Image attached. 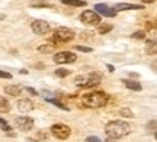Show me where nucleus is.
Here are the masks:
<instances>
[{
  "mask_svg": "<svg viewBox=\"0 0 157 142\" xmlns=\"http://www.w3.org/2000/svg\"><path fill=\"white\" fill-rule=\"evenodd\" d=\"M109 31H112V25H109V23H101L99 26H98V32L99 34H108Z\"/></svg>",
  "mask_w": 157,
  "mask_h": 142,
  "instance_id": "nucleus-19",
  "label": "nucleus"
},
{
  "mask_svg": "<svg viewBox=\"0 0 157 142\" xmlns=\"http://www.w3.org/2000/svg\"><path fill=\"white\" fill-rule=\"evenodd\" d=\"M47 102H50V103H52V104H56L57 107L63 109V110H68L67 106H64V104H63L61 102H58V100H56V99H47Z\"/></svg>",
  "mask_w": 157,
  "mask_h": 142,
  "instance_id": "nucleus-20",
  "label": "nucleus"
},
{
  "mask_svg": "<svg viewBox=\"0 0 157 142\" xmlns=\"http://www.w3.org/2000/svg\"><path fill=\"white\" fill-rule=\"evenodd\" d=\"M54 49H56V45H52V44H45V45L38 46V51L42 54H51V52H54Z\"/></svg>",
  "mask_w": 157,
  "mask_h": 142,
  "instance_id": "nucleus-17",
  "label": "nucleus"
},
{
  "mask_svg": "<svg viewBox=\"0 0 157 142\" xmlns=\"http://www.w3.org/2000/svg\"><path fill=\"white\" fill-rule=\"evenodd\" d=\"M0 128L3 129V131H10V126L6 123V120H3L2 118H0Z\"/></svg>",
  "mask_w": 157,
  "mask_h": 142,
  "instance_id": "nucleus-22",
  "label": "nucleus"
},
{
  "mask_svg": "<svg viewBox=\"0 0 157 142\" xmlns=\"http://www.w3.org/2000/svg\"><path fill=\"white\" fill-rule=\"evenodd\" d=\"M31 26H32V31H34L36 35H47L51 31L50 23L47 22V20H42V19H36V20H34Z\"/></svg>",
  "mask_w": 157,
  "mask_h": 142,
  "instance_id": "nucleus-7",
  "label": "nucleus"
},
{
  "mask_svg": "<svg viewBox=\"0 0 157 142\" xmlns=\"http://www.w3.org/2000/svg\"><path fill=\"white\" fill-rule=\"evenodd\" d=\"M51 133L57 138V139H67L71 133V129L64 123H56L51 126Z\"/></svg>",
  "mask_w": 157,
  "mask_h": 142,
  "instance_id": "nucleus-5",
  "label": "nucleus"
},
{
  "mask_svg": "<svg viewBox=\"0 0 157 142\" xmlns=\"http://www.w3.org/2000/svg\"><path fill=\"white\" fill-rule=\"evenodd\" d=\"M143 9V6L140 5H128V3H119V5H115L113 10L115 12H121V10H140Z\"/></svg>",
  "mask_w": 157,
  "mask_h": 142,
  "instance_id": "nucleus-12",
  "label": "nucleus"
},
{
  "mask_svg": "<svg viewBox=\"0 0 157 142\" xmlns=\"http://www.w3.org/2000/svg\"><path fill=\"white\" fill-rule=\"evenodd\" d=\"M0 78H7V80H10V78H12V74H10V73H6V71H0Z\"/></svg>",
  "mask_w": 157,
  "mask_h": 142,
  "instance_id": "nucleus-25",
  "label": "nucleus"
},
{
  "mask_svg": "<svg viewBox=\"0 0 157 142\" xmlns=\"http://www.w3.org/2000/svg\"><path fill=\"white\" fill-rule=\"evenodd\" d=\"M16 106H17V110H19V112L26 113V112H31V110L34 109V103L31 102L29 99H21V100H17Z\"/></svg>",
  "mask_w": 157,
  "mask_h": 142,
  "instance_id": "nucleus-10",
  "label": "nucleus"
},
{
  "mask_svg": "<svg viewBox=\"0 0 157 142\" xmlns=\"http://www.w3.org/2000/svg\"><path fill=\"white\" fill-rule=\"evenodd\" d=\"M146 52L148 55H154L157 54V41L150 39L146 42Z\"/></svg>",
  "mask_w": 157,
  "mask_h": 142,
  "instance_id": "nucleus-14",
  "label": "nucleus"
},
{
  "mask_svg": "<svg viewBox=\"0 0 157 142\" xmlns=\"http://www.w3.org/2000/svg\"><path fill=\"white\" fill-rule=\"evenodd\" d=\"M141 2H144V3H154L156 0H141Z\"/></svg>",
  "mask_w": 157,
  "mask_h": 142,
  "instance_id": "nucleus-30",
  "label": "nucleus"
},
{
  "mask_svg": "<svg viewBox=\"0 0 157 142\" xmlns=\"http://www.w3.org/2000/svg\"><path fill=\"white\" fill-rule=\"evenodd\" d=\"M106 142H115V141H113V139H111V138H109V139H108Z\"/></svg>",
  "mask_w": 157,
  "mask_h": 142,
  "instance_id": "nucleus-31",
  "label": "nucleus"
},
{
  "mask_svg": "<svg viewBox=\"0 0 157 142\" xmlns=\"http://www.w3.org/2000/svg\"><path fill=\"white\" fill-rule=\"evenodd\" d=\"M80 20L83 23H86V25H99L101 23V16L93 10H86L82 13Z\"/></svg>",
  "mask_w": 157,
  "mask_h": 142,
  "instance_id": "nucleus-8",
  "label": "nucleus"
},
{
  "mask_svg": "<svg viewBox=\"0 0 157 142\" xmlns=\"http://www.w3.org/2000/svg\"><path fill=\"white\" fill-rule=\"evenodd\" d=\"M131 128L127 122L124 120H112L109 122L105 128V133H106L108 138L111 139H119V138H124L125 135H128Z\"/></svg>",
  "mask_w": 157,
  "mask_h": 142,
  "instance_id": "nucleus-1",
  "label": "nucleus"
},
{
  "mask_svg": "<svg viewBox=\"0 0 157 142\" xmlns=\"http://www.w3.org/2000/svg\"><path fill=\"white\" fill-rule=\"evenodd\" d=\"M16 126L21 129V131L26 132V131H31L34 128V119L32 118H28V116H23V118H17L15 120Z\"/></svg>",
  "mask_w": 157,
  "mask_h": 142,
  "instance_id": "nucleus-9",
  "label": "nucleus"
},
{
  "mask_svg": "<svg viewBox=\"0 0 157 142\" xmlns=\"http://www.w3.org/2000/svg\"><path fill=\"white\" fill-rule=\"evenodd\" d=\"M86 142H102V141L98 137H89L87 139H86Z\"/></svg>",
  "mask_w": 157,
  "mask_h": 142,
  "instance_id": "nucleus-28",
  "label": "nucleus"
},
{
  "mask_svg": "<svg viewBox=\"0 0 157 142\" xmlns=\"http://www.w3.org/2000/svg\"><path fill=\"white\" fill-rule=\"evenodd\" d=\"M74 38V32L68 28H57L52 34L51 41L57 42V44H63V42H70Z\"/></svg>",
  "mask_w": 157,
  "mask_h": 142,
  "instance_id": "nucleus-4",
  "label": "nucleus"
},
{
  "mask_svg": "<svg viewBox=\"0 0 157 142\" xmlns=\"http://www.w3.org/2000/svg\"><path fill=\"white\" fill-rule=\"evenodd\" d=\"M22 90H23L22 86H15V84H12V86H6V87H5V93H6V94H9V96H13V97L19 96Z\"/></svg>",
  "mask_w": 157,
  "mask_h": 142,
  "instance_id": "nucleus-13",
  "label": "nucleus"
},
{
  "mask_svg": "<svg viewBox=\"0 0 157 142\" xmlns=\"http://www.w3.org/2000/svg\"><path fill=\"white\" fill-rule=\"evenodd\" d=\"M134 39H144V36H146V34L144 32H135V34L131 35Z\"/></svg>",
  "mask_w": 157,
  "mask_h": 142,
  "instance_id": "nucleus-23",
  "label": "nucleus"
},
{
  "mask_svg": "<svg viewBox=\"0 0 157 142\" xmlns=\"http://www.w3.org/2000/svg\"><path fill=\"white\" fill-rule=\"evenodd\" d=\"M26 91H28L29 94H32V96H38V91L34 90L32 87H26Z\"/></svg>",
  "mask_w": 157,
  "mask_h": 142,
  "instance_id": "nucleus-27",
  "label": "nucleus"
},
{
  "mask_svg": "<svg viewBox=\"0 0 157 142\" xmlns=\"http://www.w3.org/2000/svg\"><path fill=\"white\" fill-rule=\"evenodd\" d=\"M108 70H109L111 73H113V71H115V68H113V65H111V64H108Z\"/></svg>",
  "mask_w": 157,
  "mask_h": 142,
  "instance_id": "nucleus-29",
  "label": "nucleus"
},
{
  "mask_svg": "<svg viewBox=\"0 0 157 142\" xmlns=\"http://www.w3.org/2000/svg\"><path fill=\"white\" fill-rule=\"evenodd\" d=\"M68 74H70V71L68 70H66V68H58V70H56V75L57 77H67Z\"/></svg>",
  "mask_w": 157,
  "mask_h": 142,
  "instance_id": "nucleus-21",
  "label": "nucleus"
},
{
  "mask_svg": "<svg viewBox=\"0 0 157 142\" xmlns=\"http://www.w3.org/2000/svg\"><path fill=\"white\" fill-rule=\"evenodd\" d=\"M156 139H157V132H156Z\"/></svg>",
  "mask_w": 157,
  "mask_h": 142,
  "instance_id": "nucleus-32",
  "label": "nucleus"
},
{
  "mask_svg": "<svg viewBox=\"0 0 157 142\" xmlns=\"http://www.w3.org/2000/svg\"><path fill=\"white\" fill-rule=\"evenodd\" d=\"M78 51H83V52H92V48H89V46H82V45H77L76 46Z\"/></svg>",
  "mask_w": 157,
  "mask_h": 142,
  "instance_id": "nucleus-26",
  "label": "nucleus"
},
{
  "mask_svg": "<svg viewBox=\"0 0 157 142\" xmlns=\"http://www.w3.org/2000/svg\"><path fill=\"white\" fill-rule=\"evenodd\" d=\"M9 110H10V103L5 97L0 96V113H7Z\"/></svg>",
  "mask_w": 157,
  "mask_h": 142,
  "instance_id": "nucleus-15",
  "label": "nucleus"
},
{
  "mask_svg": "<svg viewBox=\"0 0 157 142\" xmlns=\"http://www.w3.org/2000/svg\"><path fill=\"white\" fill-rule=\"evenodd\" d=\"M61 3L67 6H77V7L86 6V2H82V0H61Z\"/></svg>",
  "mask_w": 157,
  "mask_h": 142,
  "instance_id": "nucleus-18",
  "label": "nucleus"
},
{
  "mask_svg": "<svg viewBox=\"0 0 157 142\" xmlns=\"http://www.w3.org/2000/svg\"><path fill=\"white\" fill-rule=\"evenodd\" d=\"M124 84L128 87L129 90H135V91H140L141 90V84L137 83V81H131V80H124Z\"/></svg>",
  "mask_w": 157,
  "mask_h": 142,
  "instance_id": "nucleus-16",
  "label": "nucleus"
},
{
  "mask_svg": "<svg viewBox=\"0 0 157 142\" xmlns=\"http://www.w3.org/2000/svg\"><path fill=\"white\" fill-rule=\"evenodd\" d=\"M77 60L76 54L73 52H68V51H63V52H58L54 55V63L56 64H71Z\"/></svg>",
  "mask_w": 157,
  "mask_h": 142,
  "instance_id": "nucleus-6",
  "label": "nucleus"
},
{
  "mask_svg": "<svg viewBox=\"0 0 157 142\" xmlns=\"http://www.w3.org/2000/svg\"><path fill=\"white\" fill-rule=\"evenodd\" d=\"M82 103L86 107H90V109L103 107L108 103V94L105 91H90V93L83 94Z\"/></svg>",
  "mask_w": 157,
  "mask_h": 142,
  "instance_id": "nucleus-2",
  "label": "nucleus"
},
{
  "mask_svg": "<svg viewBox=\"0 0 157 142\" xmlns=\"http://www.w3.org/2000/svg\"><path fill=\"white\" fill-rule=\"evenodd\" d=\"M102 80V75L99 73H87V74H82V75H78L76 77V84L78 87H83V89H89V87H95L101 83Z\"/></svg>",
  "mask_w": 157,
  "mask_h": 142,
  "instance_id": "nucleus-3",
  "label": "nucleus"
},
{
  "mask_svg": "<svg viewBox=\"0 0 157 142\" xmlns=\"http://www.w3.org/2000/svg\"><path fill=\"white\" fill-rule=\"evenodd\" d=\"M121 115H122V116H127V118H132V113H131L129 109H122V110H121Z\"/></svg>",
  "mask_w": 157,
  "mask_h": 142,
  "instance_id": "nucleus-24",
  "label": "nucleus"
},
{
  "mask_svg": "<svg viewBox=\"0 0 157 142\" xmlns=\"http://www.w3.org/2000/svg\"><path fill=\"white\" fill-rule=\"evenodd\" d=\"M95 10L99 12L101 15H103V16H106V17H113L117 15V12L113 10V7H108L106 5H96Z\"/></svg>",
  "mask_w": 157,
  "mask_h": 142,
  "instance_id": "nucleus-11",
  "label": "nucleus"
}]
</instances>
